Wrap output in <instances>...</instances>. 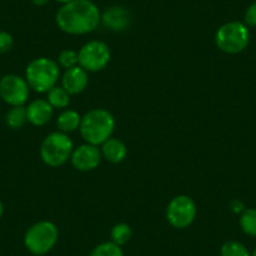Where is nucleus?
I'll list each match as a JSON object with an SVG mask.
<instances>
[{"label":"nucleus","instance_id":"f257e3e1","mask_svg":"<svg viewBox=\"0 0 256 256\" xmlns=\"http://www.w3.org/2000/svg\"><path fill=\"white\" fill-rule=\"evenodd\" d=\"M100 12L90 0H73L64 4L56 14V24L63 32L82 36L96 30L100 23Z\"/></svg>","mask_w":256,"mask_h":256},{"label":"nucleus","instance_id":"f03ea898","mask_svg":"<svg viewBox=\"0 0 256 256\" xmlns=\"http://www.w3.org/2000/svg\"><path fill=\"white\" fill-rule=\"evenodd\" d=\"M114 118L106 110H90L80 122V134L87 144L100 146L110 138L114 131Z\"/></svg>","mask_w":256,"mask_h":256},{"label":"nucleus","instance_id":"7ed1b4c3","mask_svg":"<svg viewBox=\"0 0 256 256\" xmlns=\"http://www.w3.org/2000/svg\"><path fill=\"white\" fill-rule=\"evenodd\" d=\"M26 82L38 93H48L56 86L60 76L58 63L48 58H38L26 68Z\"/></svg>","mask_w":256,"mask_h":256},{"label":"nucleus","instance_id":"20e7f679","mask_svg":"<svg viewBox=\"0 0 256 256\" xmlns=\"http://www.w3.org/2000/svg\"><path fill=\"white\" fill-rule=\"evenodd\" d=\"M58 238V228L50 221H40L26 231L24 244L33 255L43 256L53 250Z\"/></svg>","mask_w":256,"mask_h":256},{"label":"nucleus","instance_id":"39448f33","mask_svg":"<svg viewBox=\"0 0 256 256\" xmlns=\"http://www.w3.org/2000/svg\"><path fill=\"white\" fill-rule=\"evenodd\" d=\"M216 46L228 54H238L250 44V30L240 22H231L221 26L216 33Z\"/></svg>","mask_w":256,"mask_h":256},{"label":"nucleus","instance_id":"423d86ee","mask_svg":"<svg viewBox=\"0 0 256 256\" xmlns=\"http://www.w3.org/2000/svg\"><path fill=\"white\" fill-rule=\"evenodd\" d=\"M73 142L67 134L53 132L46 137L40 148L43 161L50 167H59L72 157Z\"/></svg>","mask_w":256,"mask_h":256},{"label":"nucleus","instance_id":"0eeeda50","mask_svg":"<svg viewBox=\"0 0 256 256\" xmlns=\"http://www.w3.org/2000/svg\"><path fill=\"white\" fill-rule=\"evenodd\" d=\"M80 66L87 72H100L110 60V50L103 42L93 40L86 44L78 53Z\"/></svg>","mask_w":256,"mask_h":256},{"label":"nucleus","instance_id":"6e6552de","mask_svg":"<svg viewBox=\"0 0 256 256\" xmlns=\"http://www.w3.org/2000/svg\"><path fill=\"white\" fill-rule=\"evenodd\" d=\"M198 208L195 201L188 196H177L172 198L167 208V220L174 228H186L195 221Z\"/></svg>","mask_w":256,"mask_h":256},{"label":"nucleus","instance_id":"1a4fd4ad","mask_svg":"<svg viewBox=\"0 0 256 256\" xmlns=\"http://www.w3.org/2000/svg\"><path fill=\"white\" fill-rule=\"evenodd\" d=\"M29 84L16 74H8L0 80V97L13 107L24 106L29 98Z\"/></svg>","mask_w":256,"mask_h":256},{"label":"nucleus","instance_id":"9d476101","mask_svg":"<svg viewBox=\"0 0 256 256\" xmlns=\"http://www.w3.org/2000/svg\"><path fill=\"white\" fill-rule=\"evenodd\" d=\"M100 161H102V152L98 150L97 146L90 144H83L72 154V164L78 171H93L100 166Z\"/></svg>","mask_w":256,"mask_h":256},{"label":"nucleus","instance_id":"9b49d317","mask_svg":"<svg viewBox=\"0 0 256 256\" xmlns=\"http://www.w3.org/2000/svg\"><path fill=\"white\" fill-rule=\"evenodd\" d=\"M100 22L110 30L124 32L131 26L132 16L131 13L123 6H110L102 14Z\"/></svg>","mask_w":256,"mask_h":256},{"label":"nucleus","instance_id":"f8f14e48","mask_svg":"<svg viewBox=\"0 0 256 256\" xmlns=\"http://www.w3.org/2000/svg\"><path fill=\"white\" fill-rule=\"evenodd\" d=\"M63 88L70 93V96H76L82 93L88 86V73L80 66L73 67L66 70L62 78Z\"/></svg>","mask_w":256,"mask_h":256},{"label":"nucleus","instance_id":"ddd939ff","mask_svg":"<svg viewBox=\"0 0 256 256\" xmlns=\"http://www.w3.org/2000/svg\"><path fill=\"white\" fill-rule=\"evenodd\" d=\"M54 113V108L49 104L48 100H38L26 108V114H28V122L34 126H44L52 120Z\"/></svg>","mask_w":256,"mask_h":256},{"label":"nucleus","instance_id":"4468645a","mask_svg":"<svg viewBox=\"0 0 256 256\" xmlns=\"http://www.w3.org/2000/svg\"><path fill=\"white\" fill-rule=\"evenodd\" d=\"M102 154L110 164H120L127 157V147L117 138H110L102 144Z\"/></svg>","mask_w":256,"mask_h":256},{"label":"nucleus","instance_id":"2eb2a0df","mask_svg":"<svg viewBox=\"0 0 256 256\" xmlns=\"http://www.w3.org/2000/svg\"><path fill=\"white\" fill-rule=\"evenodd\" d=\"M80 122H82V117L80 116V113L76 110H66L58 117L56 124H58L60 132L70 134V132L77 131L80 127Z\"/></svg>","mask_w":256,"mask_h":256},{"label":"nucleus","instance_id":"dca6fc26","mask_svg":"<svg viewBox=\"0 0 256 256\" xmlns=\"http://www.w3.org/2000/svg\"><path fill=\"white\" fill-rule=\"evenodd\" d=\"M49 104L53 108H58V110H63L67 108L70 104V93L64 90L63 87H54L48 92V100Z\"/></svg>","mask_w":256,"mask_h":256},{"label":"nucleus","instance_id":"f3484780","mask_svg":"<svg viewBox=\"0 0 256 256\" xmlns=\"http://www.w3.org/2000/svg\"><path fill=\"white\" fill-rule=\"evenodd\" d=\"M26 122H28V114L24 106L12 108L6 114V123L12 130H20Z\"/></svg>","mask_w":256,"mask_h":256},{"label":"nucleus","instance_id":"a211bd4d","mask_svg":"<svg viewBox=\"0 0 256 256\" xmlns=\"http://www.w3.org/2000/svg\"><path fill=\"white\" fill-rule=\"evenodd\" d=\"M240 226L246 235L256 238V208H246L241 214Z\"/></svg>","mask_w":256,"mask_h":256},{"label":"nucleus","instance_id":"6ab92c4d","mask_svg":"<svg viewBox=\"0 0 256 256\" xmlns=\"http://www.w3.org/2000/svg\"><path fill=\"white\" fill-rule=\"evenodd\" d=\"M110 236H112L113 242L123 246L130 242V240L132 238V228L127 224H118L113 228Z\"/></svg>","mask_w":256,"mask_h":256},{"label":"nucleus","instance_id":"aec40b11","mask_svg":"<svg viewBox=\"0 0 256 256\" xmlns=\"http://www.w3.org/2000/svg\"><path fill=\"white\" fill-rule=\"evenodd\" d=\"M221 256H251V254L244 244L238 241H228L221 248Z\"/></svg>","mask_w":256,"mask_h":256},{"label":"nucleus","instance_id":"412c9836","mask_svg":"<svg viewBox=\"0 0 256 256\" xmlns=\"http://www.w3.org/2000/svg\"><path fill=\"white\" fill-rule=\"evenodd\" d=\"M90 256H123V251L120 245L110 241V242H103L94 248Z\"/></svg>","mask_w":256,"mask_h":256},{"label":"nucleus","instance_id":"4be33fe9","mask_svg":"<svg viewBox=\"0 0 256 256\" xmlns=\"http://www.w3.org/2000/svg\"><path fill=\"white\" fill-rule=\"evenodd\" d=\"M58 60L62 67L66 68V70H70V68L77 67L80 64V56H78L77 52L67 49V50H63L59 54Z\"/></svg>","mask_w":256,"mask_h":256},{"label":"nucleus","instance_id":"5701e85b","mask_svg":"<svg viewBox=\"0 0 256 256\" xmlns=\"http://www.w3.org/2000/svg\"><path fill=\"white\" fill-rule=\"evenodd\" d=\"M14 39L6 32H0V54H6L13 48Z\"/></svg>","mask_w":256,"mask_h":256},{"label":"nucleus","instance_id":"b1692460","mask_svg":"<svg viewBox=\"0 0 256 256\" xmlns=\"http://www.w3.org/2000/svg\"><path fill=\"white\" fill-rule=\"evenodd\" d=\"M245 24L248 26L256 28V3L251 4L245 13Z\"/></svg>","mask_w":256,"mask_h":256},{"label":"nucleus","instance_id":"393cba45","mask_svg":"<svg viewBox=\"0 0 256 256\" xmlns=\"http://www.w3.org/2000/svg\"><path fill=\"white\" fill-rule=\"evenodd\" d=\"M230 208L234 214H242L246 210L245 204L240 200H232L230 202Z\"/></svg>","mask_w":256,"mask_h":256},{"label":"nucleus","instance_id":"a878e982","mask_svg":"<svg viewBox=\"0 0 256 256\" xmlns=\"http://www.w3.org/2000/svg\"><path fill=\"white\" fill-rule=\"evenodd\" d=\"M32 3L36 6H44L49 3V0H32Z\"/></svg>","mask_w":256,"mask_h":256},{"label":"nucleus","instance_id":"bb28decb","mask_svg":"<svg viewBox=\"0 0 256 256\" xmlns=\"http://www.w3.org/2000/svg\"><path fill=\"white\" fill-rule=\"evenodd\" d=\"M56 2H58V3H62V4H68L70 3V2H73V0H56Z\"/></svg>","mask_w":256,"mask_h":256},{"label":"nucleus","instance_id":"cd10ccee","mask_svg":"<svg viewBox=\"0 0 256 256\" xmlns=\"http://www.w3.org/2000/svg\"><path fill=\"white\" fill-rule=\"evenodd\" d=\"M3 214H4V206L3 204H2V201H0V218L3 216Z\"/></svg>","mask_w":256,"mask_h":256},{"label":"nucleus","instance_id":"c85d7f7f","mask_svg":"<svg viewBox=\"0 0 256 256\" xmlns=\"http://www.w3.org/2000/svg\"><path fill=\"white\" fill-rule=\"evenodd\" d=\"M251 256H256V248H255V250H254V252L251 254Z\"/></svg>","mask_w":256,"mask_h":256}]
</instances>
